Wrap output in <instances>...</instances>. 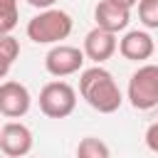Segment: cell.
Masks as SVG:
<instances>
[{
    "instance_id": "cell-1",
    "label": "cell",
    "mask_w": 158,
    "mask_h": 158,
    "mask_svg": "<svg viewBox=\"0 0 158 158\" xmlns=\"http://www.w3.org/2000/svg\"><path fill=\"white\" fill-rule=\"evenodd\" d=\"M79 94L99 114H114L123 104V94H121L114 74L109 69H104L101 64L81 69V74H79Z\"/></svg>"
},
{
    "instance_id": "cell-2",
    "label": "cell",
    "mask_w": 158,
    "mask_h": 158,
    "mask_svg": "<svg viewBox=\"0 0 158 158\" xmlns=\"http://www.w3.org/2000/svg\"><path fill=\"white\" fill-rule=\"evenodd\" d=\"M72 17L69 12L59 10V7H49L42 10L40 15H35L27 22V37L35 44H62V40H67L72 35Z\"/></svg>"
},
{
    "instance_id": "cell-3",
    "label": "cell",
    "mask_w": 158,
    "mask_h": 158,
    "mask_svg": "<svg viewBox=\"0 0 158 158\" xmlns=\"http://www.w3.org/2000/svg\"><path fill=\"white\" fill-rule=\"evenodd\" d=\"M126 99L138 111H151L158 106V64H141L131 74Z\"/></svg>"
},
{
    "instance_id": "cell-4",
    "label": "cell",
    "mask_w": 158,
    "mask_h": 158,
    "mask_svg": "<svg viewBox=\"0 0 158 158\" xmlns=\"http://www.w3.org/2000/svg\"><path fill=\"white\" fill-rule=\"evenodd\" d=\"M77 109V91L67 81H47L40 91V111L47 118H67Z\"/></svg>"
},
{
    "instance_id": "cell-5",
    "label": "cell",
    "mask_w": 158,
    "mask_h": 158,
    "mask_svg": "<svg viewBox=\"0 0 158 158\" xmlns=\"http://www.w3.org/2000/svg\"><path fill=\"white\" fill-rule=\"evenodd\" d=\"M81 67H84V49L74 44H54L44 54V69L57 79L77 74L81 72Z\"/></svg>"
},
{
    "instance_id": "cell-6",
    "label": "cell",
    "mask_w": 158,
    "mask_h": 158,
    "mask_svg": "<svg viewBox=\"0 0 158 158\" xmlns=\"http://www.w3.org/2000/svg\"><path fill=\"white\" fill-rule=\"evenodd\" d=\"M32 131L22 121H7L0 128V151L5 158H25L32 151Z\"/></svg>"
},
{
    "instance_id": "cell-7",
    "label": "cell",
    "mask_w": 158,
    "mask_h": 158,
    "mask_svg": "<svg viewBox=\"0 0 158 158\" xmlns=\"http://www.w3.org/2000/svg\"><path fill=\"white\" fill-rule=\"evenodd\" d=\"M32 106L30 89L15 79L0 81V114L7 118H22Z\"/></svg>"
},
{
    "instance_id": "cell-8",
    "label": "cell",
    "mask_w": 158,
    "mask_h": 158,
    "mask_svg": "<svg viewBox=\"0 0 158 158\" xmlns=\"http://www.w3.org/2000/svg\"><path fill=\"white\" fill-rule=\"evenodd\" d=\"M81 49H84V57H86V59L101 64V62H106V59L114 57V52L118 49V40H116L114 32L101 30V27H94V30L86 32Z\"/></svg>"
},
{
    "instance_id": "cell-9",
    "label": "cell",
    "mask_w": 158,
    "mask_h": 158,
    "mask_svg": "<svg viewBox=\"0 0 158 158\" xmlns=\"http://www.w3.org/2000/svg\"><path fill=\"white\" fill-rule=\"evenodd\" d=\"M118 52L128 62H146L156 52V42L146 30H128L118 40Z\"/></svg>"
},
{
    "instance_id": "cell-10",
    "label": "cell",
    "mask_w": 158,
    "mask_h": 158,
    "mask_svg": "<svg viewBox=\"0 0 158 158\" xmlns=\"http://www.w3.org/2000/svg\"><path fill=\"white\" fill-rule=\"evenodd\" d=\"M94 20H96V27L101 30H109V32H123L131 22V10L111 2V0H99V5L94 7Z\"/></svg>"
},
{
    "instance_id": "cell-11",
    "label": "cell",
    "mask_w": 158,
    "mask_h": 158,
    "mask_svg": "<svg viewBox=\"0 0 158 158\" xmlns=\"http://www.w3.org/2000/svg\"><path fill=\"white\" fill-rule=\"evenodd\" d=\"M77 158H111V151L101 138L84 136L77 146Z\"/></svg>"
},
{
    "instance_id": "cell-12",
    "label": "cell",
    "mask_w": 158,
    "mask_h": 158,
    "mask_svg": "<svg viewBox=\"0 0 158 158\" xmlns=\"http://www.w3.org/2000/svg\"><path fill=\"white\" fill-rule=\"evenodd\" d=\"M20 7L17 0H0V35H10L17 27Z\"/></svg>"
},
{
    "instance_id": "cell-13",
    "label": "cell",
    "mask_w": 158,
    "mask_h": 158,
    "mask_svg": "<svg viewBox=\"0 0 158 158\" xmlns=\"http://www.w3.org/2000/svg\"><path fill=\"white\" fill-rule=\"evenodd\" d=\"M138 20L148 30H158V0H138Z\"/></svg>"
},
{
    "instance_id": "cell-14",
    "label": "cell",
    "mask_w": 158,
    "mask_h": 158,
    "mask_svg": "<svg viewBox=\"0 0 158 158\" xmlns=\"http://www.w3.org/2000/svg\"><path fill=\"white\" fill-rule=\"evenodd\" d=\"M17 54H20V42L12 35H0V57L12 64L17 59Z\"/></svg>"
},
{
    "instance_id": "cell-15",
    "label": "cell",
    "mask_w": 158,
    "mask_h": 158,
    "mask_svg": "<svg viewBox=\"0 0 158 158\" xmlns=\"http://www.w3.org/2000/svg\"><path fill=\"white\" fill-rule=\"evenodd\" d=\"M146 146H148L153 153H158V121H153V123L146 128Z\"/></svg>"
},
{
    "instance_id": "cell-16",
    "label": "cell",
    "mask_w": 158,
    "mask_h": 158,
    "mask_svg": "<svg viewBox=\"0 0 158 158\" xmlns=\"http://www.w3.org/2000/svg\"><path fill=\"white\" fill-rule=\"evenodd\" d=\"M27 2H30L32 7H40V12H42V10L54 7V2H57V0H27Z\"/></svg>"
},
{
    "instance_id": "cell-17",
    "label": "cell",
    "mask_w": 158,
    "mask_h": 158,
    "mask_svg": "<svg viewBox=\"0 0 158 158\" xmlns=\"http://www.w3.org/2000/svg\"><path fill=\"white\" fill-rule=\"evenodd\" d=\"M10 67H12V64H10L7 59H2V57H0V79H5V77H7V72H10Z\"/></svg>"
},
{
    "instance_id": "cell-18",
    "label": "cell",
    "mask_w": 158,
    "mask_h": 158,
    "mask_svg": "<svg viewBox=\"0 0 158 158\" xmlns=\"http://www.w3.org/2000/svg\"><path fill=\"white\" fill-rule=\"evenodd\" d=\"M111 2H116V5H121V7H126V10H131V7L138 5V0H111Z\"/></svg>"
},
{
    "instance_id": "cell-19",
    "label": "cell",
    "mask_w": 158,
    "mask_h": 158,
    "mask_svg": "<svg viewBox=\"0 0 158 158\" xmlns=\"http://www.w3.org/2000/svg\"><path fill=\"white\" fill-rule=\"evenodd\" d=\"M0 158H5V156H0Z\"/></svg>"
},
{
    "instance_id": "cell-20",
    "label": "cell",
    "mask_w": 158,
    "mask_h": 158,
    "mask_svg": "<svg viewBox=\"0 0 158 158\" xmlns=\"http://www.w3.org/2000/svg\"><path fill=\"white\" fill-rule=\"evenodd\" d=\"M0 128H2V126H0Z\"/></svg>"
}]
</instances>
